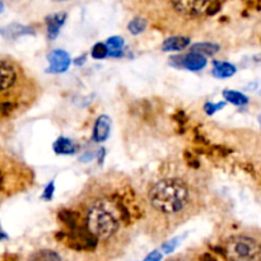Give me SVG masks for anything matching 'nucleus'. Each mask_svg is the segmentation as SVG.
<instances>
[{"instance_id":"19","label":"nucleus","mask_w":261,"mask_h":261,"mask_svg":"<svg viewBox=\"0 0 261 261\" xmlns=\"http://www.w3.org/2000/svg\"><path fill=\"white\" fill-rule=\"evenodd\" d=\"M222 107H224V102H219V104H207L204 106V110L207 112L208 115H213L215 111L221 110Z\"/></svg>"},{"instance_id":"24","label":"nucleus","mask_w":261,"mask_h":261,"mask_svg":"<svg viewBox=\"0 0 261 261\" xmlns=\"http://www.w3.org/2000/svg\"><path fill=\"white\" fill-rule=\"evenodd\" d=\"M3 238H6V235L3 232V230H1V227H0V240H3Z\"/></svg>"},{"instance_id":"5","label":"nucleus","mask_w":261,"mask_h":261,"mask_svg":"<svg viewBox=\"0 0 261 261\" xmlns=\"http://www.w3.org/2000/svg\"><path fill=\"white\" fill-rule=\"evenodd\" d=\"M169 64L177 68L184 66L192 72H198L207 65V58H204V55L196 54V52H190L189 55H184V56H172Z\"/></svg>"},{"instance_id":"17","label":"nucleus","mask_w":261,"mask_h":261,"mask_svg":"<svg viewBox=\"0 0 261 261\" xmlns=\"http://www.w3.org/2000/svg\"><path fill=\"white\" fill-rule=\"evenodd\" d=\"M109 55V47L104 43H97L92 49V58L95 59H105Z\"/></svg>"},{"instance_id":"3","label":"nucleus","mask_w":261,"mask_h":261,"mask_svg":"<svg viewBox=\"0 0 261 261\" xmlns=\"http://www.w3.org/2000/svg\"><path fill=\"white\" fill-rule=\"evenodd\" d=\"M226 254L232 260H259L261 259V245L254 238L237 236L227 241Z\"/></svg>"},{"instance_id":"9","label":"nucleus","mask_w":261,"mask_h":261,"mask_svg":"<svg viewBox=\"0 0 261 261\" xmlns=\"http://www.w3.org/2000/svg\"><path fill=\"white\" fill-rule=\"evenodd\" d=\"M65 19L66 13H56V14H51L46 18L47 32H49V37L51 40H55L56 36L59 35L61 26L64 24Z\"/></svg>"},{"instance_id":"1","label":"nucleus","mask_w":261,"mask_h":261,"mask_svg":"<svg viewBox=\"0 0 261 261\" xmlns=\"http://www.w3.org/2000/svg\"><path fill=\"white\" fill-rule=\"evenodd\" d=\"M152 207L162 214L177 215L184 212L191 201L190 189L182 180L164 178L150 189Z\"/></svg>"},{"instance_id":"16","label":"nucleus","mask_w":261,"mask_h":261,"mask_svg":"<svg viewBox=\"0 0 261 261\" xmlns=\"http://www.w3.org/2000/svg\"><path fill=\"white\" fill-rule=\"evenodd\" d=\"M146 28V20L144 18H134L129 23V31L132 35H139Z\"/></svg>"},{"instance_id":"6","label":"nucleus","mask_w":261,"mask_h":261,"mask_svg":"<svg viewBox=\"0 0 261 261\" xmlns=\"http://www.w3.org/2000/svg\"><path fill=\"white\" fill-rule=\"evenodd\" d=\"M47 58L50 61V73H64L70 65L69 54L64 50H54L50 52Z\"/></svg>"},{"instance_id":"15","label":"nucleus","mask_w":261,"mask_h":261,"mask_svg":"<svg viewBox=\"0 0 261 261\" xmlns=\"http://www.w3.org/2000/svg\"><path fill=\"white\" fill-rule=\"evenodd\" d=\"M223 96L228 102L236 105V106H244V105L249 104V98L237 91H224Z\"/></svg>"},{"instance_id":"25","label":"nucleus","mask_w":261,"mask_h":261,"mask_svg":"<svg viewBox=\"0 0 261 261\" xmlns=\"http://www.w3.org/2000/svg\"><path fill=\"white\" fill-rule=\"evenodd\" d=\"M3 10H4V5H3V3L0 1V14L3 13Z\"/></svg>"},{"instance_id":"11","label":"nucleus","mask_w":261,"mask_h":261,"mask_svg":"<svg viewBox=\"0 0 261 261\" xmlns=\"http://www.w3.org/2000/svg\"><path fill=\"white\" fill-rule=\"evenodd\" d=\"M0 33L4 36V37L9 38H15L19 37L22 35H33L35 32L32 31L31 28L26 26H22V24H10V26H6L5 28L0 29Z\"/></svg>"},{"instance_id":"13","label":"nucleus","mask_w":261,"mask_h":261,"mask_svg":"<svg viewBox=\"0 0 261 261\" xmlns=\"http://www.w3.org/2000/svg\"><path fill=\"white\" fill-rule=\"evenodd\" d=\"M219 50H221L219 45L212 42L195 43V45H192L191 47V52H196V54H200V55H208V56L215 55Z\"/></svg>"},{"instance_id":"26","label":"nucleus","mask_w":261,"mask_h":261,"mask_svg":"<svg viewBox=\"0 0 261 261\" xmlns=\"http://www.w3.org/2000/svg\"><path fill=\"white\" fill-rule=\"evenodd\" d=\"M54 1H64V0H54Z\"/></svg>"},{"instance_id":"7","label":"nucleus","mask_w":261,"mask_h":261,"mask_svg":"<svg viewBox=\"0 0 261 261\" xmlns=\"http://www.w3.org/2000/svg\"><path fill=\"white\" fill-rule=\"evenodd\" d=\"M15 82V72L12 65L5 61H0V92L12 87Z\"/></svg>"},{"instance_id":"10","label":"nucleus","mask_w":261,"mask_h":261,"mask_svg":"<svg viewBox=\"0 0 261 261\" xmlns=\"http://www.w3.org/2000/svg\"><path fill=\"white\" fill-rule=\"evenodd\" d=\"M190 45V38L189 37H171L167 38L162 45V50L163 51H181L185 47H187Z\"/></svg>"},{"instance_id":"8","label":"nucleus","mask_w":261,"mask_h":261,"mask_svg":"<svg viewBox=\"0 0 261 261\" xmlns=\"http://www.w3.org/2000/svg\"><path fill=\"white\" fill-rule=\"evenodd\" d=\"M111 120L109 116H100L93 130V138L96 141H105L110 135Z\"/></svg>"},{"instance_id":"2","label":"nucleus","mask_w":261,"mask_h":261,"mask_svg":"<svg viewBox=\"0 0 261 261\" xmlns=\"http://www.w3.org/2000/svg\"><path fill=\"white\" fill-rule=\"evenodd\" d=\"M87 231L96 240H107L111 237L120 226L118 209L110 200H97L89 207L87 212Z\"/></svg>"},{"instance_id":"14","label":"nucleus","mask_w":261,"mask_h":261,"mask_svg":"<svg viewBox=\"0 0 261 261\" xmlns=\"http://www.w3.org/2000/svg\"><path fill=\"white\" fill-rule=\"evenodd\" d=\"M54 149L60 154H73L75 152V144L68 138H59L55 141Z\"/></svg>"},{"instance_id":"23","label":"nucleus","mask_w":261,"mask_h":261,"mask_svg":"<svg viewBox=\"0 0 261 261\" xmlns=\"http://www.w3.org/2000/svg\"><path fill=\"white\" fill-rule=\"evenodd\" d=\"M84 61H86V58H84V55H83V56H81V59H77V60H75V65H82Z\"/></svg>"},{"instance_id":"27","label":"nucleus","mask_w":261,"mask_h":261,"mask_svg":"<svg viewBox=\"0 0 261 261\" xmlns=\"http://www.w3.org/2000/svg\"><path fill=\"white\" fill-rule=\"evenodd\" d=\"M259 121H260V125H261V116H260V119H259Z\"/></svg>"},{"instance_id":"12","label":"nucleus","mask_w":261,"mask_h":261,"mask_svg":"<svg viewBox=\"0 0 261 261\" xmlns=\"http://www.w3.org/2000/svg\"><path fill=\"white\" fill-rule=\"evenodd\" d=\"M236 73L235 65L230 63H222V61H214L213 74L217 78H230Z\"/></svg>"},{"instance_id":"22","label":"nucleus","mask_w":261,"mask_h":261,"mask_svg":"<svg viewBox=\"0 0 261 261\" xmlns=\"http://www.w3.org/2000/svg\"><path fill=\"white\" fill-rule=\"evenodd\" d=\"M162 259V255L159 253H158V251H154V253H152L150 254L149 256H148V258L145 259V260H150V261H158V260H161Z\"/></svg>"},{"instance_id":"20","label":"nucleus","mask_w":261,"mask_h":261,"mask_svg":"<svg viewBox=\"0 0 261 261\" xmlns=\"http://www.w3.org/2000/svg\"><path fill=\"white\" fill-rule=\"evenodd\" d=\"M178 245V238H175V240H172V241H169L167 242V244H164L163 246H162V249H163V251L166 254H169V253H172L173 250L177 247Z\"/></svg>"},{"instance_id":"21","label":"nucleus","mask_w":261,"mask_h":261,"mask_svg":"<svg viewBox=\"0 0 261 261\" xmlns=\"http://www.w3.org/2000/svg\"><path fill=\"white\" fill-rule=\"evenodd\" d=\"M54 190H55L54 182H50V184L46 186V189H45L42 198L46 199V200H50V199L52 198V195H54Z\"/></svg>"},{"instance_id":"18","label":"nucleus","mask_w":261,"mask_h":261,"mask_svg":"<svg viewBox=\"0 0 261 261\" xmlns=\"http://www.w3.org/2000/svg\"><path fill=\"white\" fill-rule=\"evenodd\" d=\"M33 259H37V260H59L60 256L58 254L52 253V251H41V253L33 255Z\"/></svg>"},{"instance_id":"4","label":"nucleus","mask_w":261,"mask_h":261,"mask_svg":"<svg viewBox=\"0 0 261 261\" xmlns=\"http://www.w3.org/2000/svg\"><path fill=\"white\" fill-rule=\"evenodd\" d=\"M171 1L178 13L187 17L201 14L213 3V0H171Z\"/></svg>"}]
</instances>
